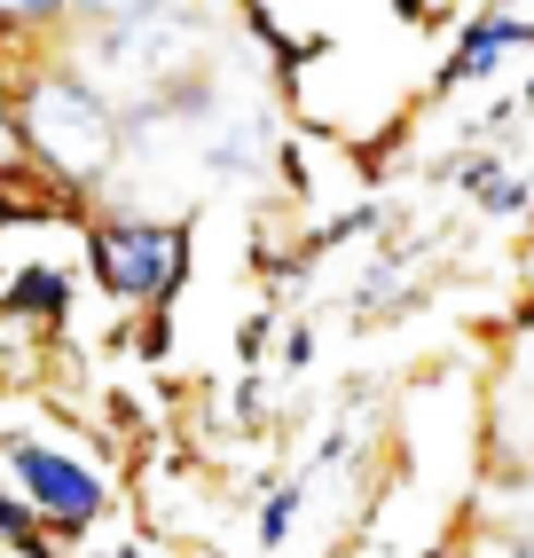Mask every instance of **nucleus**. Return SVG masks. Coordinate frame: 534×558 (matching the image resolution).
<instances>
[{"label": "nucleus", "mask_w": 534, "mask_h": 558, "mask_svg": "<svg viewBox=\"0 0 534 558\" xmlns=\"http://www.w3.org/2000/svg\"><path fill=\"white\" fill-rule=\"evenodd\" d=\"M425 558H480V543H472V535H448V543H433Z\"/></svg>", "instance_id": "obj_13"}, {"label": "nucleus", "mask_w": 534, "mask_h": 558, "mask_svg": "<svg viewBox=\"0 0 534 558\" xmlns=\"http://www.w3.org/2000/svg\"><path fill=\"white\" fill-rule=\"evenodd\" d=\"M283 369H315V323H291L283 330Z\"/></svg>", "instance_id": "obj_12"}, {"label": "nucleus", "mask_w": 534, "mask_h": 558, "mask_svg": "<svg viewBox=\"0 0 534 558\" xmlns=\"http://www.w3.org/2000/svg\"><path fill=\"white\" fill-rule=\"evenodd\" d=\"M9 480H16V496L32 504V519H40L48 535H87L110 511V480L87 457L56 449V440H9Z\"/></svg>", "instance_id": "obj_3"}, {"label": "nucleus", "mask_w": 534, "mask_h": 558, "mask_svg": "<svg viewBox=\"0 0 534 558\" xmlns=\"http://www.w3.org/2000/svg\"><path fill=\"white\" fill-rule=\"evenodd\" d=\"M464 190H472V205L495 213V220H519V213L534 205V181H526L519 166H495V158H472V166H464Z\"/></svg>", "instance_id": "obj_5"}, {"label": "nucleus", "mask_w": 534, "mask_h": 558, "mask_svg": "<svg viewBox=\"0 0 534 558\" xmlns=\"http://www.w3.org/2000/svg\"><path fill=\"white\" fill-rule=\"evenodd\" d=\"M480 558H534V527H495V535H480Z\"/></svg>", "instance_id": "obj_11"}, {"label": "nucleus", "mask_w": 534, "mask_h": 558, "mask_svg": "<svg viewBox=\"0 0 534 558\" xmlns=\"http://www.w3.org/2000/svg\"><path fill=\"white\" fill-rule=\"evenodd\" d=\"M511 48H534V16H519L511 0H495L487 16H472L464 32H456L448 63L433 71V95H456V87H472V80H495V71L511 63Z\"/></svg>", "instance_id": "obj_4"}, {"label": "nucleus", "mask_w": 534, "mask_h": 558, "mask_svg": "<svg viewBox=\"0 0 534 558\" xmlns=\"http://www.w3.org/2000/svg\"><path fill=\"white\" fill-rule=\"evenodd\" d=\"M9 307H16V315H63V307H71V283H63L56 268H24V276L9 283Z\"/></svg>", "instance_id": "obj_7"}, {"label": "nucleus", "mask_w": 534, "mask_h": 558, "mask_svg": "<svg viewBox=\"0 0 534 558\" xmlns=\"http://www.w3.org/2000/svg\"><path fill=\"white\" fill-rule=\"evenodd\" d=\"M519 110H526V126H534V80H526V95H519Z\"/></svg>", "instance_id": "obj_14"}, {"label": "nucleus", "mask_w": 534, "mask_h": 558, "mask_svg": "<svg viewBox=\"0 0 534 558\" xmlns=\"http://www.w3.org/2000/svg\"><path fill=\"white\" fill-rule=\"evenodd\" d=\"M299 519H307V472H299V480H276V488L259 496V511H252V543H259V550H283Z\"/></svg>", "instance_id": "obj_6"}, {"label": "nucleus", "mask_w": 534, "mask_h": 558, "mask_svg": "<svg viewBox=\"0 0 534 558\" xmlns=\"http://www.w3.org/2000/svg\"><path fill=\"white\" fill-rule=\"evenodd\" d=\"M71 0H0V24L9 32H32V24H48V16H63Z\"/></svg>", "instance_id": "obj_10"}, {"label": "nucleus", "mask_w": 534, "mask_h": 558, "mask_svg": "<svg viewBox=\"0 0 534 558\" xmlns=\"http://www.w3.org/2000/svg\"><path fill=\"white\" fill-rule=\"evenodd\" d=\"M40 535H48V527L32 519V504H24L16 488H0V543H16V550H24V543H40Z\"/></svg>", "instance_id": "obj_8"}, {"label": "nucleus", "mask_w": 534, "mask_h": 558, "mask_svg": "<svg viewBox=\"0 0 534 558\" xmlns=\"http://www.w3.org/2000/svg\"><path fill=\"white\" fill-rule=\"evenodd\" d=\"M16 134H24V158H40L71 190L102 181L119 158V110L87 71H40L16 102Z\"/></svg>", "instance_id": "obj_1"}, {"label": "nucleus", "mask_w": 534, "mask_h": 558, "mask_svg": "<svg viewBox=\"0 0 534 558\" xmlns=\"http://www.w3.org/2000/svg\"><path fill=\"white\" fill-rule=\"evenodd\" d=\"M80 9H95V16H110V24H142V16H173L181 0H80Z\"/></svg>", "instance_id": "obj_9"}, {"label": "nucleus", "mask_w": 534, "mask_h": 558, "mask_svg": "<svg viewBox=\"0 0 534 558\" xmlns=\"http://www.w3.org/2000/svg\"><path fill=\"white\" fill-rule=\"evenodd\" d=\"M87 268H95V283L110 291V300L166 307L181 291V276H189V236L173 229V220L119 213V220H102V229L87 236Z\"/></svg>", "instance_id": "obj_2"}]
</instances>
